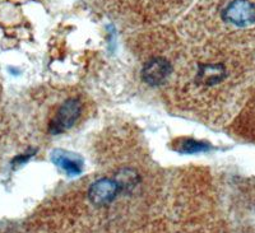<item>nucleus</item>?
Wrapping results in <instances>:
<instances>
[{"mask_svg":"<svg viewBox=\"0 0 255 233\" xmlns=\"http://www.w3.org/2000/svg\"><path fill=\"white\" fill-rule=\"evenodd\" d=\"M209 149V145L204 141H198L194 139H188V140H184L180 145L179 150L183 153H200L206 152Z\"/></svg>","mask_w":255,"mask_h":233,"instance_id":"obj_8","label":"nucleus"},{"mask_svg":"<svg viewBox=\"0 0 255 233\" xmlns=\"http://www.w3.org/2000/svg\"><path fill=\"white\" fill-rule=\"evenodd\" d=\"M226 78V69L221 64H207L199 66L197 82L202 86L211 87L221 83Z\"/></svg>","mask_w":255,"mask_h":233,"instance_id":"obj_6","label":"nucleus"},{"mask_svg":"<svg viewBox=\"0 0 255 233\" xmlns=\"http://www.w3.org/2000/svg\"><path fill=\"white\" fill-rule=\"evenodd\" d=\"M119 191L120 187L116 184L115 180L100 179L91 185L88 196H90V200L93 204L102 207V205H106L113 202Z\"/></svg>","mask_w":255,"mask_h":233,"instance_id":"obj_3","label":"nucleus"},{"mask_svg":"<svg viewBox=\"0 0 255 233\" xmlns=\"http://www.w3.org/2000/svg\"><path fill=\"white\" fill-rule=\"evenodd\" d=\"M227 23L245 27L255 22V6L249 0H234L222 13Z\"/></svg>","mask_w":255,"mask_h":233,"instance_id":"obj_1","label":"nucleus"},{"mask_svg":"<svg viewBox=\"0 0 255 233\" xmlns=\"http://www.w3.org/2000/svg\"><path fill=\"white\" fill-rule=\"evenodd\" d=\"M51 159L58 167L65 171L68 175H78L83 170V161L81 157L67 150H55L51 154Z\"/></svg>","mask_w":255,"mask_h":233,"instance_id":"obj_5","label":"nucleus"},{"mask_svg":"<svg viewBox=\"0 0 255 233\" xmlns=\"http://www.w3.org/2000/svg\"><path fill=\"white\" fill-rule=\"evenodd\" d=\"M82 113V105L78 100H68L64 102L63 106L56 114L55 118L51 121L50 124V132L51 134H59L65 130L70 129L73 125L76 124V121L81 116Z\"/></svg>","mask_w":255,"mask_h":233,"instance_id":"obj_2","label":"nucleus"},{"mask_svg":"<svg viewBox=\"0 0 255 233\" xmlns=\"http://www.w3.org/2000/svg\"><path fill=\"white\" fill-rule=\"evenodd\" d=\"M115 181L119 185L120 190L122 189L130 190L131 187L135 186L136 182H138V175L135 173V171L130 170V168H123L116 173Z\"/></svg>","mask_w":255,"mask_h":233,"instance_id":"obj_7","label":"nucleus"},{"mask_svg":"<svg viewBox=\"0 0 255 233\" xmlns=\"http://www.w3.org/2000/svg\"><path fill=\"white\" fill-rule=\"evenodd\" d=\"M171 74V65L166 59L154 58L148 61L143 68L142 77L149 86H159Z\"/></svg>","mask_w":255,"mask_h":233,"instance_id":"obj_4","label":"nucleus"}]
</instances>
